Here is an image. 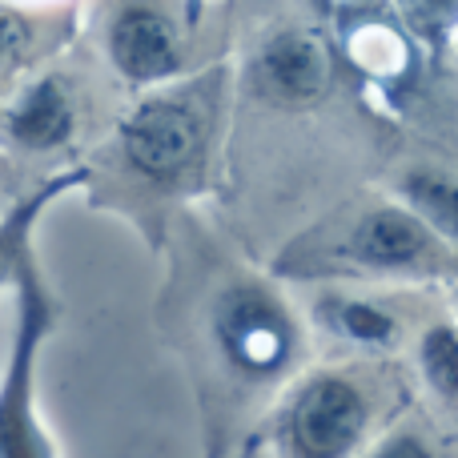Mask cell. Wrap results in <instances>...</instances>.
<instances>
[{
	"mask_svg": "<svg viewBox=\"0 0 458 458\" xmlns=\"http://www.w3.org/2000/svg\"><path fill=\"white\" fill-rule=\"evenodd\" d=\"M334 258L366 274L446 277L458 274V250L435 233L411 206H374L346 225Z\"/></svg>",
	"mask_w": 458,
	"mask_h": 458,
	"instance_id": "obj_1",
	"label": "cell"
},
{
	"mask_svg": "<svg viewBox=\"0 0 458 458\" xmlns=\"http://www.w3.org/2000/svg\"><path fill=\"white\" fill-rule=\"evenodd\" d=\"M214 342L225 366L245 378H274L293 354V318L269 290L237 282L214 306Z\"/></svg>",
	"mask_w": 458,
	"mask_h": 458,
	"instance_id": "obj_2",
	"label": "cell"
},
{
	"mask_svg": "<svg viewBox=\"0 0 458 458\" xmlns=\"http://www.w3.org/2000/svg\"><path fill=\"white\" fill-rule=\"evenodd\" d=\"M21 318H16L13 362L0 382V458H48V443L32 414V382H37V350L53 322V301L40 290L29 261H21Z\"/></svg>",
	"mask_w": 458,
	"mask_h": 458,
	"instance_id": "obj_3",
	"label": "cell"
},
{
	"mask_svg": "<svg viewBox=\"0 0 458 458\" xmlns=\"http://www.w3.org/2000/svg\"><path fill=\"white\" fill-rule=\"evenodd\" d=\"M206 149V109L198 93H165L145 101L121 125V153L129 169L149 182H177Z\"/></svg>",
	"mask_w": 458,
	"mask_h": 458,
	"instance_id": "obj_4",
	"label": "cell"
},
{
	"mask_svg": "<svg viewBox=\"0 0 458 458\" xmlns=\"http://www.w3.org/2000/svg\"><path fill=\"white\" fill-rule=\"evenodd\" d=\"M370 427V398L346 374H318L290 411L298 458H350Z\"/></svg>",
	"mask_w": 458,
	"mask_h": 458,
	"instance_id": "obj_5",
	"label": "cell"
},
{
	"mask_svg": "<svg viewBox=\"0 0 458 458\" xmlns=\"http://www.w3.org/2000/svg\"><path fill=\"white\" fill-rule=\"evenodd\" d=\"M334 64L322 37L306 29H282L253 56V85L266 101L285 109H306L330 93Z\"/></svg>",
	"mask_w": 458,
	"mask_h": 458,
	"instance_id": "obj_6",
	"label": "cell"
},
{
	"mask_svg": "<svg viewBox=\"0 0 458 458\" xmlns=\"http://www.w3.org/2000/svg\"><path fill=\"white\" fill-rule=\"evenodd\" d=\"M113 69L133 85H153L182 69V37L174 21L153 4H125L105 37Z\"/></svg>",
	"mask_w": 458,
	"mask_h": 458,
	"instance_id": "obj_7",
	"label": "cell"
},
{
	"mask_svg": "<svg viewBox=\"0 0 458 458\" xmlns=\"http://www.w3.org/2000/svg\"><path fill=\"white\" fill-rule=\"evenodd\" d=\"M4 125H8V137H13L16 145L45 153V149H56V145H64L72 137V129H77V105H72L64 81L45 77V81L24 89L21 101L8 109Z\"/></svg>",
	"mask_w": 458,
	"mask_h": 458,
	"instance_id": "obj_8",
	"label": "cell"
},
{
	"mask_svg": "<svg viewBox=\"0 0 458 458\" xmlns=\"http://www.w3.org/2000/svg\"><path fill=\"white\" fill-rule=\"evenodd\" d=\"M398 198L458 250V174L438 165H414L398 177Z\"/></svg>",
	"mask_w": 458,
	"mask_h": 458,
	"instance_id": "obj_9",
	"label": "cell"
},
{
	"mask_svg": "<svg viewBox=\"0 0 458 458\" xmlns=\"http://www.w3.org/2000/svg\"><path fill=\"white\" fill-rule=\"evenodd\" d=\"M322 326L354 346H394L403 322L386 306L366 298H326L322 301Z\"/></svg>",
	"mask_w": 458,
	"mask_h": 458,
	"instance_id": "obj_10",
	"label": "cell"
},
{
	"mask_svg": "<svg viewBox=\"0 0 458 458\" xmlns=\"http://www.w3.org/2000/svg\"><path fill=\"white\" fill-rule=\"evenodd\" d=\"M419 370L430 394L458 419V326L435 322L419 338Z\"/></svg>",
	"mask_w": 458,
	"mask_h": 458,
	"instance_id": "obj_11",
	"label": "cell"
},
{
	"mask_svg": "<svg viewBox=\"0 0 458 458\" xmlns=\"http://www.w3.org/2000/svg\"><path fill=\"white\" fill-rule=\"evenodd\" d=\"M394 8L406 32L430 53H446V45H458V0H394Z\"/></svg>",
	"mask_w": 458,
	"mask_h": 458,
	"instance_id": "obj_12",
	"label": "cell"
},
{
	"mask_svg": "<svg viewBox=\"0 0 458 458\" xmlns=\"http://www.w3.org/2000/svg\"><path fill=\"white\" fill-rule=\"evenodd\" d=\"M40 40H45V32L32 16L16 13V8H0V77L21 69L40 48Z\"/></svg>",
	"mask_w": 458,
	"mask_h": 458,
	"instance_id": "obj_13",
	"label": "cell"
},
{
	"mask_svg": "<svg viewBox=\"0 0 458 458\" xmlns=\"http://www.w3.org/2000/svg\"><path fill=\"white\" fill-rule=\"evenodd\" d=\"M370 458H446L438 451V443L430 435H422V430H394V435H386L378 443V451Z\"/></svg>",
	"mask_w": 458,
	"mask_h": 458,
	"instance_id": "obj_14",
	"label": "cell"
},
{
	"mask_svg": "<svg viewBox=\"0 0 458 458\" xmlns=\"http://www.w3.org/2000/svg\"><path fill=\"white\" fill-rule=\"evenodd\" d=\"M0 258H4V237H0Z\"/></svg>",
	"mask_w": 458,
	"mask_h": 458,
	"instance_id": "obj_15",
	"label": "cell"
}]
</instances>
